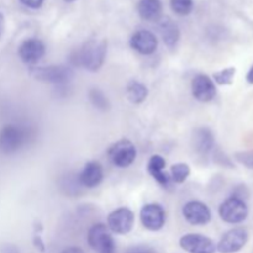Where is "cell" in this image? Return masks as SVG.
<instances>
[{
	"label": "cell",
	"mask_w": 253,
	"mask_h": 253,
	"mask_svg": "<svg viewBox=\"0 0 253 253\" xmlns=\"http://www.w3.org/2000/svg\"><path fill=\"white\" fill-rule=\"evenodd\" d=\"M106 56V42L91 39L86 41L74 56V64L90 72H98L103 67Z\"/></svg>",
	"instance_id": "1"
},
{
	"label": "cell",
	"mask_w": 253,
	"mask_h": 253,
	"mask_svg": "<svg viewBox=\"0 0 253 253\" xmlns=\"http://www.w3.org/2000/svg\"><path fill=\"white\" fill-rule=\"evenodd\" d=\"M30 138L26 126L19 124H7L0 130V152L11 155L21 150Z\"/></svg>",
	"instance_id": "2"
},
{
	"label": "cell",
	"mask_w": 253,
	"mask_h": 253,
	"mask_svg": "<svg viewBox=\"0 0 253 253\" xmlns=\"http://www.w3.org/2000/svg\"><path fill=\"white\" fill-rule=\"evenodd\" d=\"M219 215L227 224H241L247 219L249 208L245 200L236 197H230L220 205Z\"/></svg>",
	"instance_id": "3"
},
{
	"label": "cell",
	"mask_w": 253,
	"mask_h": 253,
	"mask_svg": "<svg viewBox=\"0 0 253 253\" xmlns=\"http://www.w3.org/2000/svg\"><path fill=\"white\" fill-rule=\"evenodd\" d=\"M108 155L114 166L119 168H125L132 165L137 152H136L135 145L131 141L120 140L110 146Z\"/></svg>",
	"instance_id": "4"
},
{
	"label": "cell",
	"mask_w": 253,
	"mask_h": 253,
	"mask_svg": "<svg viewBox=\"0 0 253 253\" xmlns=\"http://www.w3.org/2000/svg\"><path fill=\"white\" fill-rule=\"evenodd\" d=\"M32 76L39 81L52 84H66L73 78V71L67 66L39 67L32 69Z\"/></svg>",
	"instance_id": "5"
},
{
	"label": "cell",
	"mask_w": 253,
	"mask_h": 253,
	"mask_svg": "<svg viewBox=\"0 0 253 253\" xmlns=\"http://www.w3.org/2000/svg\"><path fill=\"white\" fill-rule=\"evenodd\" d=\"M249 241V232L242 227H235L229 230L219 244L216 245V251L220 253H236L245 247Z\"/></svg>",
	"instance_id": "6"
},
{
	"label": "cell",
	"mask_w": 253,
	"mask_h": 253,
	"mask_svg": "<svg viewBox=\"0 0 253 253\" xmlns=\"http://www.w3.org/2000/svg\"><path fill=\"white\" fill-rule=\"evenodd\" d=\"M135 216L127 208H119L114 210L108 217V227L110 231L118 235H126L132 230Z\"/></svg>",
	"instance_id": "7"
},
{
	"label": "cell",
	"mask_w": 253,
	"mask_h": 253,
	"mask_svg": "<svg viewBox=\"0 0 253 253\" xmlns=\"http://www.w3.org/2000/svg\"><path fill=\"white\" fill-rule=\"evenodd\" d=\"M140 219L145 229L150 231H158L165 226L166 212L160 204L150 203L142 207L140 211Z\"/></svg>",
	"instance_id": "8"
},
{
	"label": "cell",
	"mask_w": 253,
	"mask_h": 253,
	"mask_svg": "<svg viewBox=\"0 0 253 253\" xmlns=\"http://www.w3.org/2000/svg\"><path fill=\"white\" fill-rule=\"evenodd\" d=\"M179 245L188 253H215L216 245L209 237L200 234H187L179 240Z\"/></svg>",
	"instance_id": "9"
},
{
	"label": "cell",
	"mask_w": 253,
	"mask_h": 253,
	"mask_svg": "<svg viewBox=\"0 0 253 253\" xmlns=\"http://www.w3.org/2000/svg\"><path fill=\"white\" fill-rule=\"evenodd\" d=\"M183 216L185 217L189 224L194 225V226H202V225L209 224L211 220V211L208 208L207 204L198 200H192L188 202L187 204L183 207Z\"/></svg>",
	"instance_id": "10"
},
{
	"label": "cell",
	"mask_w": 253,
	"mask_h": 253,
	"mask_svg": "<svg viewBox=\"0 0 253 253\" xmlns=\"http://www.w3.org/2000/svg\"><path fill=\"white\" fill-rule=\"evenodd\" d=\"M192 93L198 101H211L217 93L215 82L207 74H198L192 81Z\"/></svg>",
	"instance_id": "11"
},
{
	"label": "cell",
	"mask_w": 253,
	"mask_h": 253,
	"mask_svg": "<svg viewBox=\"0 0 253 253\" xmlns=\"http://www.w3.org/2000/svg\"><path fill=\"white\" fill-rule=\"evenodd\" d=\"M46 53V46L43 42L39 39H27L20 44L19 57L21 61L26 64H35L43 58Z\"/></svg>",
	"instance_id": "12"
},
{
	"label": "cell",
	"mask_w": 253,
	"mask_h": 253,
	"mask_svg": "<svg viewBox=\"0 0 253 253\" xmlns=\"http://www.w3.org/2000/svg\"><path fill=\"white\" fill-rule=\"evenodd\" d=\"M130 46L143 56L155 53L158 46V40L153 32L148 30H138L131 36Z\"/></svg>",
	"instance_id": "13"
},
{
	"label": "cell",
	"mask_w": 253,
	"mask_h": 253,
	"mask_svg": "<svg viewBox=\"0 0 253 253\" xmlns=\"http://www.w3.org/2000/svg\"><path fill=\"white\" fill-rule=\"evenodd\" d=\"M103 166L99 162H96V161H90V162H88L84 166L81 174H79L78 179L81 185H83L84 188L93 189V188H96L101 182H103Z\"/></svg>",
	"instance_id": "14"
},
{
	"label": "cell",
	"mask_w": 253,
	"mask_h": 253,
	"mask_svg": "<svg viewBox=\"0 0 253 253\" xmlns=\"http://www.w3.org/2000/svg\"><path fill=\"white\" fill-rule=\"evenodd\" d=\"M88 244L95 251H101L105 247L114 245L113 236L110 235V230L104 224H95L90 227L88 232Z\"/></svg>",
	"instance_id": "15"
},
{
	"label": "cell",
	"mask_w": 253,
	"mask_h": 253,
	"mask_svg": "<svg viewBox=\"0 0 253 253\" xmlns=\"http://www.w3.org/2000/svg\"><path fill=\"white\" fill-rule=\"evenodd\" d=\"M166 168V161L162 156L160 155H153L150 158L147 165V170L153 179L162 185L163 188H167L170 183V177L165 172Z\"/></svg>",
	"instance_id": "16"
},
{
	"label": "cell",
	"mask_w": 253,
	"mask_h": 253,
	"mask_svg": "<svg viewBox=\"0 0 253 253\" xmlns=\"http://www.w3.org/2000/svg\"><path fill=\"white\" fill-rule=\"evenodd\" d=\"M158 29H160V34L162 36L163 42L169 48H173L174 46H177L178 41H179L180 32L179 29H178V25L174 21H172L169 17H166V19L160 21Z\"/></svg>",
	"instance_id": "17"
},
{
	"label": "cell",
	"mask_w": 253,
	"mask_h": 253,
	"mask_svg": "<svg viewBox=\"0 0 253 253\" xmlns=\"http://www.w3.org/2000/svg\"><path fill=\"white\" fill-rule=\"evenodd\" d=\"M137 11L146 21H158L162 15V2L160 0H140Z\"/></svg>",
	"instance_id": "18"
},
{
	"label": "cell",
	"mask_w": 253,
	"mask_h": 253,
	"mask_svg": "<svg viewBox=\"0 0 253 253\" xmlns=\"http://www.w3.org/2000/svg\"><path fill=\"white\" fill-rule=\"evenodd\" d=\"M195 148H197L198 152L205 153L210 152L214 147V135L211 133V131L208 130V128H200L195 133Z\"/></svg>",
	"instance_id": "19"
},
{
	"label": "cell",
	"mask_w": 253,
	"mask_h": 253,
	"mask_svg": "<svg viewBox=\"0 0 253 253\" xmlns=\"http://www.w3.org/2000/svg\"><path fill=\"white\" fill-rule=\"evenodd\" d=\"M126 95L127 99L133 104H141L146 100L148 95V90L145 84L137 81H131L126 88Z\"/></svg>",
	"instance_id": "20"
},
{
	"label": "cell",
	"mask_w": 253,
	"mask_h": 253,
	"mask_svg": "<svg viewBox=\"0 0 253 253\" xmlns=\"http://www.w3.org/2000/svg\"><path fill=\"white\" fill-rule=\"evenodd\" d=\"M190 174V168L187 163H175L170 168V177L172 180L177 184H182L188 179Z\"/></svg>",
	"instance_id": "21"
},
{
	"label": "cell",
	"mask_w": 253,
	"mask_h": 253,
	"mask_svg": "<svg viewBox=\"0 0 253 253\" xmlns=\"http://www.w3.org/2000/svg\"><path fill=\"white\" fill-rule=\"evenodd\" d=\"M89 99H90L91 104H93L96 109H99V110L106 111L110 108L109 99L106 98L105 94L101 90H99V89H91V90L89 91Z\"/></svg>",
	"instance_id": "22"
},
{
	"label": "cell",
	"mask_w": 253,
	"mask_h": 253,
	"mask_svg": "<svg viewBox=\"0 0 253 253\" xmlns=\"http://www.w3.org/2000/svg\"><path fill=\"white\" fill-rule=\"evenodd\" d=\"M170 7L179 16H187L193 11V0H170Z\"/></svg>",
	"instance_id": "23"
},
{
	"label": "cell",
	"mask_w": 253,
	"mask_h": 253,
	"mask_svg": "<svg viewBox=\"0 0 253 253\" xmlns=\"http://www.w3.org/2000/svg\"><path fill=\"white\" fill-rule=\"evenodd\" d=\"M236 74V68L235 67H229L222 71L214 73V81L220 85H230L234 82V77Z\"/></svg>",
	"instance_id": "24"
},
{
	"label": "cell",
	"mask_w": 253,
	"mask_h": 253,
	"mask_svg": "<svg viewBox=\"0 0 253 253\" xmlns=\"http://www.w3.org/2000/svg\"><path fill=\"white\" fill-rule=\"evenodd\" d=\"M235 160L249 169H253V150L235 153Z\"/></svg>",
	"instance_id": "25"
},
{
	"label": "cell",
	"mask_w": 253,
	"mask_h": 253,
	"mask_svg": "<svg viewBox=\"0 0 253 253\" xmlns=\"http://www.w3.org/2000/svg\"><path fill=\"white\" fill-rule=\"evenodd\" d=\"M125 253H157L155 249L147 245H136V246H131L126 250Z\"/></svg>",
	"instance_id": "26"
},
{
	"label": "cell",
	"mask_w": 253,
	"mask_h": 253,
	"mask_svg": "<svg viewBox=\"0 0 253 253\" xmlns=\"http://www.w3.org/2000/svg\"><path fill=\"white\" fill-rule=\"evenodd\" d=\"M44 0H20L24 6L30 7V9H39V7L42 6Z\"/></svg>",
	"instance_id": "27"
},
{
	"label": "cell",
	"mask_w": 253,
	"mask_h": 253,
	"mask_svg": "<svg viewBox=\"0 0 253 253\" xmlns=\"http://www.w3.org/2000/svg\"><path fill=\"white\" fill-rule=\"evenodd\" d=\"M0 253H20V250L12 244H2L0 245Z\"/></svg>",
	"instance_id": "28"
},
{
	"label": "cell",
	"mask_w": 253,
	"mask_h": 253,
	"mask_svg": "<svg viewBox=\"0 0 253 253\" xmlns=\"http://www.w3.org/2000/svg\"><path fill=\"white\" fill-rule=\"evenodd\" d=\"M61 253H84V251L82 249H79V247L72 246V247H67V249H64Z\"/></svg>",
	"instance_id": "29"
},
{
	"label": "cell",
	"mask_w": 253,
	"mask_h": 253,
	"mask_svg": "<svg viewBox=\"0 0 253 253\" xmlns=\"http://www.w3.org/2000/svg\"><path fill=\"white\" fill-rule=\"evenodd\" d=\"M246 81L249 84H253V64L251 66V68L249 69V72H247Z\"/></svg>",
	"instance_id": "30"
},
{
	"label": "cell",
	"mask_w": 253,
	"mask_h": 253,
	"mask_svg": "<svg viewBox=\"0 0 253 253\" xmlns=\"http://www.w3.org/2000/svg\"><path fill=\"white\" fill-rule=\"evenodd\" d=\"M98 253H115V244L110 245V246H108V247H105V249H103L101 251H99Z\"/></svg>",
	"instance_id": "31"
},
{
	"label": "cell",
	"mask_w": 253,
	"mask_h": 253,
	"mask_svg": "<svg viewBox=\"0 0 253 253\" xmlns=\"http://www.w3.org/2000/svg\"><path fill=\"white\" fill-rule=\"evenodd\" d=\"M4 29H5V17L4 15L0 12V37H1L2 32H4Z\"/></svg>",
	"instance_id": "32"
},
{
	"label": "cell",
	"mask_w": 253,
	"mask_h": 253,
	"mask_svg": "<svg viewBox=\"0 0 253 253\" xmlns=\"http://www.w3.org/2000/svg\"><path fill=\"white\" fill-rule=\"evenodd\" d=\"M64 1H66V2H73V1H76V0H64Z\"/></svg>",
	"instance_id": "33"
}]
</instances>
